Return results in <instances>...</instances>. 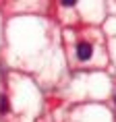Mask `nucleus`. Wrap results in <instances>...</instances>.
<instances>
[{"mask_svg": "<svg viewBox=\"0 0 116 122\" xmlns=\"http://www.w3.org/2000/svg\"><path fill=\"white\" fill-rule=\"evenodd\" d=\"M93 54V46L89 41H79L77 44V58L79 60H89Z\"/></svg>", "mask_w": 116, "mask_h": 122, "instance_id": "nucleus-1", "label": "nucleus"}, {"mask_svg": "<svg viewBox=\"0 0 116 122\" xmlns=\"http://www.w3.org/2000/svg\"><path fill=\"white\" fill-rule=\"evenodd\" d=\"M8 110H11V106H8L6 95H0V114H6Z\"/></svg>", "mask_w": 116, "mask_h": 122, "instance_id": "nucleus-2", "label": "nucleus"}, {"mask_svg": "<svg viewBox=\"0 0 116 122\" xmlns=\"http://www.w3.org/2000/svg\"><path fill=\"white\" fill-rule=\"evenodd\" d=\"M77 2L75 0H62V6H75Z\"/></svg>", "mask_w": 116, "mask_h": 122, "instance_id": "nucleus-3", "label": "nucleus"}]
</instances>
